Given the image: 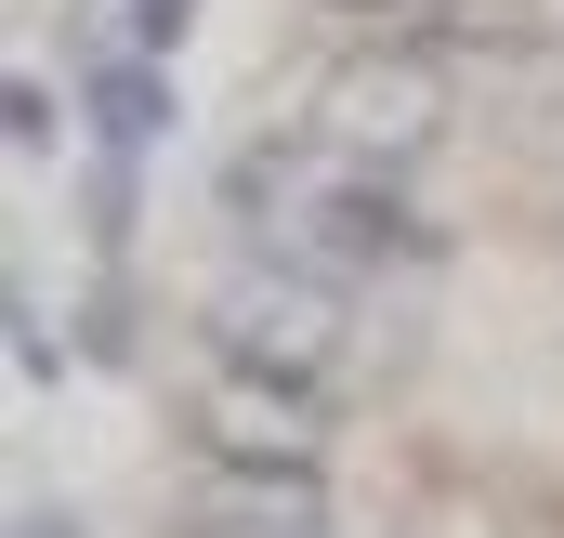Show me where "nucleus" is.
Returning <instances> with one entry per match:
<instances>
[{
    "label": "nucleus",
    "mask_w": 564,
    "mask_h": 538,
    "mask_svg": "<svg viewBox=\"0 0 564 538\" xmlns=\"http://www.w3.org/2000/svg\"><path fill=\"white\" fill-rule=\"evenodd\" d=\"M197 538H328V499L315 473H210Z\"/></svg>",
    "instance_id": "obj_4"
},
{
    "label": "nucleus",
    "mask_w": 564,
    "mask_h": 538,
    "mask_svg": "<svg viewBox=\"0 0 564 538\" xmlns=\"http://www.w3.org/2000/svg\"><path fill=\"white\" fill-rule=\"evenodd\" d=\"M210 355L224 368H263V381H328L341 355V289L315 263H250L210 289Z\"/></svg>",
    "instance_id": "obj_2"
},
{
    "label": "nucleus",
    "mask_w": 564,
    "mask_h": 538,
    "mask_svg": "<svg viewBox=\"0 0 564 538\" xmlns=\"http://www.w3.org/2000/svg\"><path fill=\"white\" fill-rule=\"evenodd\" d=\"M184 13H197V0H132V26H144V40H158V53L184 40Z\"/></svg>",
    "instance_id": "obj_8"
},
{
    "label": "nucleus",
    "mask_w": 564,
    "mask_h": 538,
    "mask_svg": "<svg viewBox=\"0 0 564 538\" xmlns=\"http://www.w3.org/2000/svg\"><path fill=\"white\" fill-rule=\"evenodd\" d=\"M355 13H394V0H355Z\"/></svg>",
    "instance_id": "obj_10"
},
{
    "label": "nucleus",
    "mask_w": 564,
    "mask_h": 538,
    "mask_svg": "<svg viewBox=\"0 0 564 538\" xmlns=\"http://www.w3.org/2000/svg\"><path fill=\"white\" fill-rule=\"evenodd\" d=\"M197 446H210V473H315L328 460V407H315V381L224 368L197 395Z\"/></svg>",
    "instance_id": "obj_3"
},
{
    "label": "nucleus",
    "mask_w": 564,
    "mask_h": 538,
    "mask_svg": "<svg viewBox=\"0 0 564 538\" xmlns=\"http://www.w3.org/2000/svg\"><path fill=\"white\" fill-rule=\"evenodd\" d=\"M0 119H13V144L40 158V144H53V93H40V79H0Z\"/></svg>",
    "instance_id": "obj_7"
},
{
    "label": "nucleus",
    "mask_w": 564,
    "mask_h": 538,
    "mask_svg": "<svg viewBox=\"0 0 564 538\" xmlns=\"http://www.w3.org/2000/svg\"><path fill=\"white\" fill-rule=\"evenodd\" d=\"M433 40H525V0H408Z\"/></svg>",
    "instance_id": "obj_6"
},
{
    "label": "nucleus",
    "mask_w": 564,
    "mask_h": 538,
    "mask_svg": "<svg viewBox=\"0 0 564 538\" xmlns=\"http://www.w3.org/2000/svg\"><path fill=\"white\" fill-rule=\"evenodd\" d=\"M93 119H106V144H119V158H144V144L171 132V79H158L144 53H119V66H93Z\"/></svg>",
    "instance_id": "obj_5"
},
{
    "label": "nucleus",
    "mask_w": 564,
    "mask_h": 538,
    "mask_svg": "<svg viewBox=\"0 0 564 538\" xmlns=\"http://www.w3.org/2000/svg\"><path fill=\"white\" fill-rule=\"evenodd\" d=\"M13 538H79V526H66L53 499H26V513H13Z\"/></svg>",
    "instance_id": "obj_9"
},
{
    "label": "nucleus",
    "mask_w": 564,
    "mask_h": 538,
    "mask_svg": "<svg viewBox=\"0 0 564 538\" xmlns=\"http://www.w3.org/2000/svg\"><path fill=\"white\" fill-rule=\"evenodd\" d=\"M433 132H446V66H433L421 40H381V53H355V66L315 79V144L341 171H394Z\"/></svg>",
    "instance_id": "obj_1"
}]
</instances>
